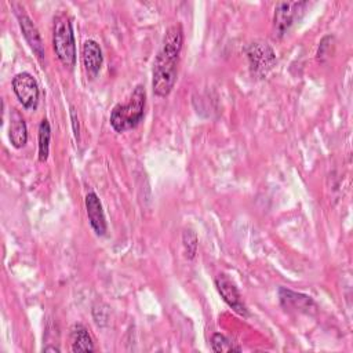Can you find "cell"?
<instances>
[{
	"mask_svg": "<svg viewBox=\"0 0 353 353\" xmlns=\"http://www.w3.org/2000/svg\"><path fill=\"white\" fill-rule=\"evenodd\" d=\"M183 44V29L181 23L171 25L161 43V48L153 63L152 88L157 97H167L176 80V65Z\"/></svg>",
	"mask_w": 353,
	"mask_h": 353,
	"instance_id": "obj_1",
	"label": "cell"
},
{
	"mask_svg": "<svg viewBox=\"0 0 353 353\" xmlns=\"http://www.w3.org/2000/svg\"><path fill=\"white\" fill-rule=\"evenodd\" d=\"M146 103V91L142 85H137L127 103L116 105L110 112V125L117 132L135 128L143 119Z\"/></svg>",
	"mask_w": 353,
	"mask_h": 353,
	"instance_id": "obj_2",
	"label": "cell"
},
{
	"mask_svg": "<svg viewBox=\"0 0 353 353\" xmlns=\"http://www.w3.org/2000/svg\"><path fill=\"white\" fill-rule=\"evenodd\" d=\"M52 44L58 59L65 66L73 68L76 63V44L72 22L66 14H61L55 18Z\"/></svg>",
	"mask_w": 353,
	"mask_h": 353,
	"instance_id": "obj_3",
	"label": "cell"
},
{
	"mask_svg": "<svg viewBox=\"0 0 353 353\" xmlns=\"http://www.w3.org/2000/svg\"><path fill=\"white\" fill-rule=\"evenodd\" d=\"M12 88L22 106L30 110H34L37 108L40 92L37 81L30 73L21 72L15 74L12 79Z\"/></svg>",
	"mask_w": 353,
	"mask_h": 353,
	"instance_id": "obj_4",
	"label": "cell"
},
{
	"mask_svg": "<svg viewBox=\"0 0 353 353\" xmlns=\"http://www.w3.org/2000/svg\"><path fill=\"white\" fill-rule=\"evenodd\" d=\"M247 57L250 61L251 72L259 77H263L276 62V55L266 43L250 44L247 48Z\"/></svg>",
	"mask_w": 353,
	"mask_h": 353,
	"instance_id": "obj_5",
	"label": "cell"
},
{
	"mask_svg": "<svg viewBox=\"0 0 353 353\" xmlns=\"http://www.w3.org/2000/svg\"><path fill=\"white\" fill-rule=\"evenodd\" d=\"M306 1H281L274 8V34L281 37L291 28L299 11H303Z\"/></svg>",
	"mask_w": 353,
	"mask_h": 353,
	"instance_id": "obj_6",
	"label": "cell"
},
{
	"mask_svg": "<svg viewBox=\"0 0 353 353\" xmlns=\"http://www.w3.org/2000/svg\"><path fill=\"white\" fill-rule=\"evenodd\" d=\"M215 287L218 290V292L221 294V296L223 298V301L239 314L247 316V307L241 301V296L239 294L237 287L234 285V283L226 276V274H218L215 277Z\"/></svg>",
	"mask_w": 353,
	"mask_h": 353,
	"instance_id": "obj_7",
	"label": "cell"
},
{
	"mask_svg": "<svg viewBox=\"0 0 353 353\" xmlns=\"http://www.w3.org/2000/svg\"><path fill=\"white\" fill-rule=\"evenodd\" d=\"M85 208H87V215H88V221L91 228L94 229V232L98 236H103L106 233V219H105V214L102 210V204L99 197L94 193L90 192L85 196Z\"/></svg>",
	"mask_w": 353,
	"mask_h": 353,
	"instance_id": "obj_8",
	"label": "cell"
},
{
	"mask_svg": "<svg viewBox=\"0 0 353 353\" xmlns=\"http://www.w3.org/2000/svg\"><path fill=\"white\" fill-rule=\"evenodd\" d=\"M279 298H280L281 305L285 309H294V310H298V312L310 313L312 310L314 312L316 307H317L310 296L294 292V291L283 288V287L279 290Z\"/></svg>",
	"mask_w": 353,
	"mask_h": 353,
	"instance_id": "obj_9",
	"label": "cell"
},
{
	"mask_svg": "<svg viewBox=\"0 0 353 353\" xmlns=\"http://www.w3.org/2000/svg\"><path fill=\"white\" fill-rule=\"evenodd\" d=\"M18 21L21 25V29L23 32V36L28 41V44L30 46V48L33 50V52L36 54V57L43 61L44 59V47H43V41L40 37V33L36 28V25L32 22V19L26 15V14H21L18 12Z\"/></svg>",
	"mask_w": 353,
	"mask_h": 353,
	"instance_id": "obj_10",
	"label": "cell"
},
{
	"mask_svg": "<svg viewBox=\"0 0 353 353\" xmlns=\"http://www.w3.org/2000/svg\"><path fill=\"white\" fill-rule=\"evenodd\" d=\"M81 57H83V63H84L87 73L90 76L95 77L99 73V70L102 68V62H103L102 50H101L99 44L94 40H87L83 44Z\"/></svg>",
	"mask_w": 353,
	"mask_h": 353,
	"instance_id": "obj_11",
	"label": "cell"
},
{
	"mask_svg": "<svg viewBox=\"0 0 353 353\" xmlns=\"http://www.w3.org/2000/svg\"><path fill=\"white\" fill-rule=\"evenodd\" d=\"M10 141L12 146L22 148L28 141V128L23 117L14 109L10 119Z\"/></svg>",
	"mask_w": 353,
	"mask_h": 353,
	"instance_id": "obj_12",
	"label": "cell"
},
{
	"mask_svg": "<svg viewBox=\"0 0 353 353\" xmlns=\"http://www.w3.org/2000/svg\"><path fill=\"white\" fill-rule=\"evenodd\" d=\"M70 341H72V352H92L94 345L92 339L83 324H73L70 328Z\"/></svg>",
	"mask_w": 353,
	"mask_h": 353,
	"instance_id": "obj_13",
	"label": "cell"
},
{
	"mask_svg": "<svg viewBox=\"0 0 353 353\" xmlns=\"http://www.w3.org/2000/svg\"><path fill=\"white\" fill-rule=\"evenodd\" d=\"M50 138H51L50 123L46 119H43L39 125V160L40 161H46L48 157Z\"/></svg>",
	"mask_w": 353,
	"mask_h": 353,
	"instance_id": "obj_14",
	"label": "cell"
},
{
	"mask_svg": "<svg viewBox=\"0 0 353 353\" xmlns=\"http://www.w3.org/2000/svg\"><path fill=\"white\" fill-rule=\"evenodd\" d=\"M211 349L216 353L219 352H240L241 349L236 346L230 339L222 334H214L211 339Z\"/></svg>",
	"mask_w": 353,
	"mask_h": 353,
	"instance_id": "obj_15",
	"label": "cell"
},
{
	"mask_svg": "<svg viewBox=\"0 0 353 353\" xmlns=\"http://www.w3.org/2000/svg\"><path fill=\"white\" fill-rule=\"evenodd\" d=\"M183 245L186 250V256L192 259L196 254L197 248V236L192 230H185L183 232Z\"/></svg>",
	"mask_w": 353,
	"mask_h": 353,
	"instance_id": "obj_16",
	"label": "cell"
},
{
	"mask_svg": "<svg viewBox=\"0 0 353 353\" xmlns=\"http://www.w3.org/2000/svg\"><path fill=\"white\" fill-rule=\"evenodd\" d=\"M332 41H334V39L330 41V44H332ZM330 44H327V43H325V39H323V40H321L320 47H319V51H317V57H319V59H324L325 57H328V55H330V52H328V50L331 48V46H330Z\"/></svg>",
	"mask_w": 353,
	"mask_h": 353,
	"instance_id": "obj_17",
	"label": "cell"
},
{
	"mask_svg": "<svg viewBox=\"0 0 353 353\" xmlns=\"http://www.w3.org/2000/svg\"><path fill=\"white\" fill-rule=\"evenodd\" d=\"M70 116H72V124H73V131L76 138H79V121H77V116L73 108H70Z\"/></svg>",
	"mask_w": 353,
	"mask_h": 353,
	"instance_id": "obj_18",
	"label": "cell"
},
{
	"mask_svg": "<svg viewBox=\"0 0 353 353\" xmlns=\"http://www.w3.org/2000/svg\"><path fill=\"white\" fill-rule=\"evenodd\" d=\"M43 350H44V352H57V353L61 352V349L57 347V346H47V347H44Z\"/></svg>",
	"mask_w": 353,
	"mask_h": 353,
	"instance_id": "obj_19",
	"label": "cell"
}]
</instances>
